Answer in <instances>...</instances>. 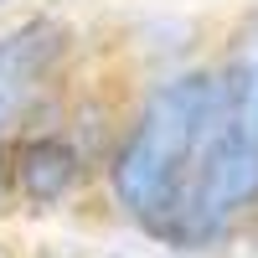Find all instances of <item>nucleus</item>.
Masks as SVG:
<instances>
[{
	"mask_svg": "<svg viewBox=\"0 0 258 258\" xmlns=\"http://www.w3.org/2000/svg\"><path fill=\"white\" fill-rule=\"evenodd\" d=\"M232 57H258V0L243 11L238 26H232Z\"/></svg>",
	"mask_w": 258,
	"mask_h": 258,
	"instance_id": "20e7f679",
	"label": "nucleus"
},
{
	"mask_svg": "<svg viewBox=\"0 0 258 258\" xmlns=\"http://www.w3.org/2000/svg\"><path fill=\"white\" fill-rule=\"evenodd\" d=\"M227 93H232V124L248 140H258V57H227Z\"/></svg>",
	"mask_w": 258,
	"mask_h": 258,
	"instance_id": "7ed1b4c3",
	"label": "nucleus"
},
{
	"mask_svg": "<svg viewBox=\"0 0 258 258\" xmlns=\"http://www.w3.org/2000/svg\"><path fill=\"white\" fill-rule=\"evenodd\" d=\"M222 124H232L227 68H176L145 93L135 119L119 129L103 176L119 212L145 238H160L170 212L181 207L191 165Z\"/></svg>",
	"mask_w": 258,
	"mask_h": 258,
	"instance_id": "f257e3e1",
	"label": "nucleus"
},
{
	"mask_svg": "<svg viewBox=\"0 0 258 258\" xmlns=\"http://www.w3.org/2000/svg\"><path fill=\"white\" fill-rule=\"evenodd\" d=\"M11 119H0V212H6V202H11V191H6V140H11Z\"/></svg>",
	"mask_w": 258,
	"mask_h": 258,
	"instance_id": "39448f33",
	"label": "nucleus"
},
{
	"mask_svg": "<svg viewBox=\"0 0 258 258\" xmlns=\"http://www.w3.org/2000/svg\"><path fill=\"white\" fill-rule=\"evenodd\" d=\"M93 176V160L83 145L57 124H21L6 140V191L16 207L31 212H57L68 207Z\"/></svg>",
	"mask_w": 258,
	"mask_h": 258,
	"instance_id": "f03ea898",
	"label": "nucleus"
},
{
	"mask_svg": "<svg viewBox=\"0 0 258 258\" xmlns=\"http://www.w3.org/2000/svg\"><path fill=\"white\" fill-rule=\"evenodd\" d=\"M243 238H248V253H258V212L248 217V227H243Z\"/></svg>",
	"mask_w": 258,
	"mask_h": 258,
	"instance_id": "423d86ee",
	"label": "nucleus"
},
{
	"mask_svg": "<svg viewBox=\"0 0 258 258\" xmlns=\"http://www.w3.org/2000/svg\"><path fill=\"white\" fill-rule=\"evenodd\" d=\"M6 6H11V0H0V11H6Z\"/></svg>",
	"mask_w": 258,
	"mask_h": 258,
	"instance_id": "0eeeda50",
	"label": "nucleus"
},
{
	"mask_svg": "<svg viewBox=\"0 0 258 258\" xmlns=\"http://www.w3.org/2000/svg\"><path fill=\"white\" fill-rule=\"evenodd\" d=\"M0 258H6V253H0Z\"/></svg>",
	"mask_w": 258,
	"mask_h": 258,
	"instance_id": "6e6552de",
	"label": "nucleus"
}]
</instances>
